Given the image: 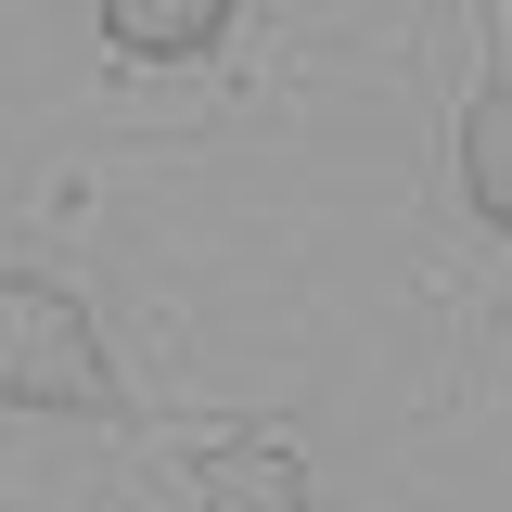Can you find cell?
<instances>
[{
    "mask_svg": "<svg viewBox=\"0 0 512 512\" xmlns=\"http://www.w3.org/2000/svg\"><path fill=\"white\" fill-rule=\"evenodd\" d=\"M461 205L512 244V90H474V116H461Z\"/></svg>",
    "mask_w": 512,
    "mask_h": 512,
    "instance_id": "obj_4",
    "label": "cell"
},
{
    "mask_svg": "<svg viewBox=\"0 0 512 512\" xmlns=\"http://www.w3.org/2000/svg\"><path fill=\"white\" fill-rule=\"evenodd\" d=\"M231 39V0H103V52L128 64H192Z\"/></svg>",
    "mask_w": 512,
    "mask_h": 512,
    "instance_id": "obj_3",
    "label": "cell"
},
{
    "mask_svg": "<svg viewBox=\"0 0 512 512\" xmlns=\"http://www.w3.org/2000/svg\"><path fill=\"white\" fill-rule=\"evenodd\" d=\"M0 410H52V423L116 410V359H103L90 308L39 269H0Z\"/></svg>",
    "mask_w": 512,
    "mask_h": 512,
    "instance_id": "obj_1",
    "label": "cell"
},
{
    "mask_svg": "<svg viewBox=\"0 0 512 512\" xmlns=\"http://www.w3.org/2000/svg\"><path fill=\"white\" fill-rule=\"evenodd\" d=\"M192 512H308V448L244 423V436H218L192 461Z\"/></svg>",
    "mask_w": 512,
    "mask_h": 512,
    "instance_id": "obj_2",
    "label": "cell"
}]
</instances>
